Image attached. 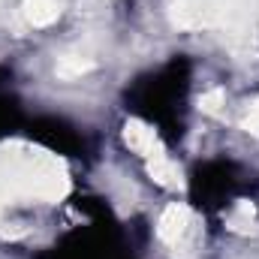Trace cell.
Listing matches in <instances>:
<instances>
[{
    "instance_id": "30bf717a",
    "label": "cell",
    "mask_w": 259,
    "mask_h": 259,
    "mask_svg": "<svg viewBox=\"0 0 259 259\" xmlns=\"http://www.w3.org/2000/svg\"><path fill=\"white\" fill-rule=\"evenodd\" d=\"M241 130L259 133V97L247 103V112H244V118H241Z\"/></svg>"
},
{
    "instance_id": "9c48e42d",
    "label": "cell",
    "mask_w": 259,
    "mask_h": 259,
    "mask_svg": "<svg viewBox=\"0 0 259 259\" xmlns=\"http://www.w3.org/2000/svg\"><path fill=\"white\" fill-rule=\"evenodd\" d=\"M91 66H94L91 61H81V58H75V55H66V58L58 61L55 72H58V78H78V75H84Z\"/></svg>"
},
{
    "instance_id": "ba28073f",
    "label": "cell",
    "mask_w": 259,
    "mask_h": 259,
    "mask_svg": "<svg viewBox=\"0 0 259 259\" xmlns=\"http://www.w3.org/2000/svg\"><path fill=\"white\" fill-rule=\"evenodd\" d=\"M223 106H226V94H223V88H211V91H205V94L199 97V112H202V115L217 118V115L223 112Z\"/></svg>"
},
{
    "instance_id": "8992f818",
    "label": "cell",
    "mask_w": 259,
    "mask_h": 259,
    "mask_svg": "<svg viewBox=\"0 0 259 259\" xmlns=\"http://www.w3.org/2000/svg\"><path fill=\"white\" fill-rule=\"evenodd\" d=\"M58 15H61L58 0H24V18L33 27H49L52 21H58Z\"/></svg>"
},
{
    "instance_id": "52a82bcc",
    "label": "cell",
    "mask_w": 259,
    "mask_h": 259,
    "mask_svg": "<svg viewBox=\"0 0 259 259\" xmlns=\"http://www.w3.org/2000/svg\"><path fill=\"white\" fill-rule=\"evenodd\" d=\"M253 223H256V208H253V202H247V199L235 202V208H232L229 217H226V226H229L232 232H253Z\"/></svg>"
},
{
    "instance_id": "7a4b0ae2",
    "label": "cell",
    "mask_w": 259,
    "mask_h": 259,
    "mask_svg": "<svg viewBox=\"0 0 259 259\" xmlns=\"http://www.w3.org/2000/svg\"><path fill=\"white\" fill-rule=\"evenodd\" d=\"M259 0H172L169 18L181 30H223L247 36Z\"/></svg>"
},
{
    "instance_id": "6da1fadb",
    "label": "cell",
    "mask_w": 259,
    "mask_h": 259,
    "mask_svg": "<svg viewBox=\"0 0 259 259\" xmlns=\"http://www.w3.org/2000/svg\"><path fill=\"white\" fill-rule=\"evenodd\" d=\"M69 190V175L61 157L30 148H0V214L6 205L21 202H58Z\"/></svg>"
},
{
    "instance_id": "277c9868",
    "label": "cell",
    "mask_w": 259,
    "mask_h": 259,
    "mask_svg": "<svg viewBox=\"0 0 259 259\" xmlns=\"http://www.w3.org/2000/svg\"><path fill=\"white\" fill-rule=\"evenodd\" d=\"M121 136H124V145L133 154H139L142 160H154V157L166 154L157 130L151 127V124H145V121H139V118H130L127 124H124V130H121Z\"/></svg>"
},
{
    "instance_id": "3957f363",
    "label": "cell",
    "mask_w": 259,
    "mask_h": 259,
    "mask_svg": "<svg viewBox=\"0 0 259 259\" xmlns=\"http://www.w3.org/2000/svg\"><path fill=\"white\" fill-rule=\"evenodd\" d=\"M190 235H193V214H190V208H187L184 202L166 205V211H163L160 220H157V238H160L166 247L178 250V247L187 244Z\"/></svg>"
},
{
    "instance_id": "5b68a950",
    "label": "cell",
    "mask_w": 259,
    "mask_h": 259,
    "mask_svg": "<svg viewBox=\"0 0 259 259\" xmlns=\"http://www.w3.org/2000/svg\"><path fill=\"white\" fill-rule=\"evenodd\" d=\"M145 169H148L151 181L160 184V187H166V190H181L184 187V172H181V166L169 154H160L154 160H145Z\"/></svg>"
}]
</instances>
